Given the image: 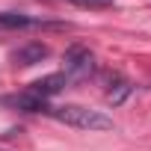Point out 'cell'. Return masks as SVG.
<instances>
[{"label": "cell", "mask_w": 151, "mask_h": 151, "mask_svg": "<svg viewBox=\"0 0 151 151\" xmlns=\"http://www.w3.org/2000/svg\"><path fill=\"white\" fill-rule=\"evenodd\" d=\"M50 119L62 122L65 127H74V130H89V133H98V130H113L116 122L101 113V110H92V107H83V104H62V107H50L47 110Z\"/></svg>", "instance_id": "obj_1"}, {"label": "cell", "mask_w": 151, "mask_h": 151, "mask_svg": "<svg viewBox=\"0 0 151 151\" xmlns=\"http://www.w3.org/2000/svg\"><path fill=\"white\" fill-rule=\"evenodd\" d=\"M62 59H65V71L62 74L68 77V83L71 80H86L95 71V53L89 47H83V45H71Z\"/></svg>", "instance_id": "obj_2"}, {"label": "cell", "mask_w": 151, "mask_h": 151, "mask_svg": "<svg viewBox=\"0 0 151 151\" xmlns=\"http://www.w3.org/2000/svg\"><path fill=\"white\" fill-rule=\"evenodd\" d=\"M47 56H50V47H47L45 42H27V45H21V47L12 50V62H15L18 68L39 65V62L47 59Z\"/></svg>", "instance_id": "obj_3"}, {"label": "cell", "mask_w": 151, "mask_h": 151, "mask_svg": "<svg viewBox=\"0 0 151 151\" xmlns=\"http://www.w3.org/2000/svg\"><path fill=\"white\" fill-rule=\"evenodd\" d=\"M68 86V77L62 71H53V74H47V77H42V80H33L30 86H27V92L30 95H36V98H53V95H59L62 89Z\"/></svg>", "instance_id": "obj_4"}, {"label": "cell", "mask_w": 151, "mask_h": 151, "mask_svg": "<svg viewBox=\"0 0 151 151\" xmlns=\"http://www.w3.org/2000/svg\"><path fill=\"white\" fill-rule=\"evenodd\" d=\"M0 27H62V24H47L42 18H30V15H21V12H0Z\"/></svg>", "instance_id": "obj_5"}, {"label": "cell", "mask_w": 151, "mask_h": 151, "mask_svg": "<svg viewBox=\"0 0 151 151\" xmlns=\"http://www.w3.org/2000/svg\"><path fill=\"white\" fill-rule=\"evenodd\" d=\"M9 104H15V107H18V110H24V113H47V110H50L45 98H36V95H30L27 89H24L21 95H15Z\"/></svg>", "instance_id": "obj_6"}, {"label": "cell", "mask_w": 151, "mask_h": 151, "mask_svg": "<svg viewBox=\"0 0 151 151\" xmlns=\"http://www.w3.org/2000/svg\"><path fill=\"white\" fill-rule=\"evenodd\" d=\"M113 80H116V86L110 83L113 89L107 92V101H110V104L116 107V104H122V101H124L127 95H133V83H130V80H124V77H113Z\"/></svg>", "instance_id": "obj_7"}, {"label": "cell", "mask_w": 151, "mask_h": 151, "mask_svg": "<svg viewBox=\"0 0 151 151\" xmlns=\"http://www.w3.org/2000/svg\"><path fill=\"white\" fill-rule=\"evenodd\" d=\"M71 3H77V6H110L113 0H71Z\"/></svg>", "instance_id": "obj_8"}, {"label": "cell", "mask_w": 151, "mask_h": 151, "mask_svg": "<svg viewBox=\"0 0 151 151\" xmlns=\"http://www.w3.org/2000/svg\"><path fill=\"white\" fill-rule=\"evenodd\" d=\"M0 151H3V148H0Z\"/></svg>", "instance_id": "obj_9"}]
</instances>
